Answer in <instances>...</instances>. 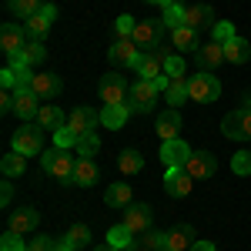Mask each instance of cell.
Here are the masks:
<instances>
[{
  "label": "cell",
  "instance_id": "5",
  "mask_svg": "<svg viewBox=\"0 0 251 251\" xmlns=\"http://www.w3.org/2000/svg\"><path fill=\"white\" fill-rule=\"evenodd\" d=\"M164 30H168V27H164L161 20H137L131 40L137 44L141 54H148V50H157V47H161V34H164Z\"/></svg>",
  "mask_w": 251,
  "mask_h": 251
},
{
  "label": "cell",
  "instance_id": "29",
  "mask_svg": "<svg viewBox=\"0 0 251 251\" xmlns=\"http://www.w3.org/2000/svg\"><path fill=\"white\" fill-rule=\"evenodd\" d=\"M37 124H40V127H47V131L54 134V131H60V127H67V117H64V111H60V107H54V104H50V107H40Z\"/></svg>",
  "mask_w": 251,
  "mask_h": 251
},
{
  "label": "cell",
  "instance_id": "35",
  "mask_svg": "<svg viewBox=\"0 0 251 251\" xmlns=\"http://www.w3.org/2000/svg\"><path fill=\"white\" fill-rule=\"evenodd\" d=\"M7 10L20 20H30L40 10V0H7Z\"/></svg>",
  "mask_w": 251,
  "mask_h": 251
},
{
  "label": "cell",
  "instance_id": "3",
  "mask_svg": "<svg viewBox=\"0 0 251 251\" xmlns=\"http://www.w3.org/2000/svg\"><path fill=\"white\" fill-rule=\"evenodd\" d=\"M221 134L231 141H251V111L248 107H234L221 117Z\"/></svg>",
  "mask_w": 251,
  "mask_h": 251
},
{
  "label": "cell",
  "instance_id": "44",
  "mask_svg": "<svg viewBox=\"0 0 251 251\" xmlns=\"http://www.w3.org/2000/svg\"><path fill=\"white\" fill-rule=\"evenodd\" d=\"M134 27H137V20L131 17V14H121V17L114 20V30H117V37H131V34H134Z\"/></svg>",
  "mask_w": 251,
  "mask_h": 251
},
{
  "label": "cell",
  "instance_id": "25",
  "mask_svg": "<svg viewBox=\"0 0 251 251\" xmlns=\"http://www.w3.org/2000/svg\"><path fill=\"white\" fill-rule=\"evenodd\" d=\"M97 177H100V171H97L94 157H77V168H74V184H77V188H91V184H97Z\"/></svg>",
  "mask_w": 251,
  "mask_h": 251
},
{
  "label": "cell",
  "instance_id": "13",
  "mask_svg": "<svg viewBox=\"0 0 251 251\" xmlns=\"http://www.w3.org/2000/svg\"><path fill=\"white\" fill-rule=\"evenodd\" d=\"M184 171L191 174L194 181H204V177H211V174L218 171V157H214L211 151H194V154L188 157V164H184Z\"/></svg>",
  "mask_w": 251,
  "mask_h": 251
},
{
  "label": "cell",
  "instance_id": "33",
  "mask_svg": "<svg viewBox=\"0 0 251 251\" xmlns=\"http://www.w3.org/2000/svg\"><path fill=\"white\" fill-rule=\"evenodd\" d=\"M117 168H121L124 174H137L141 168H144V157H141V151H134V148H124L121 157H117Z\"/></svg>",
  "mask_w": 251,
  "mask_h": 251
},
{
  "label": "cell",
  "instance_id": "31",
  "mask_svg": "<svg viewBox=\"0 0 251 251\" xmlns=\"http://www.w3.org/2000/svg\"><path fill=\"white\" fill-rule=\"evenodd\" d=\"M0 171H3V177H20V174L27 171V157L17 154V151L3 154V161H0Z\"/></svg>",
  "mask_w": 251,
  "mask_h": 251
},
{
  "label": "cell",
  "instance_id": "2",
  "mask_svg": "<svg viewBox=\"0 0 251 251\" xmlns=\"http://www.w3.org/2000/svg\"><path fill=\"white\" fill-rule=\"evenodd\" d=\"M188 94L198 104H214L221 97V84H218V77H214L211 71H201V74H191L188 77Z\"/></svg>",
  "mask_w": 251,
  "mask_h": 251
},
{
  "label": "cell",
  "instance_id": "23",
  "mask_svg": "<svg viewBox=\"0 0 251 251\" xmlns=\"http://www.w3.org/2000/svg\"><path fill=\"white\" fill-rule=\"evenodd\" d=\"M184 24L194 27V30H201V27H214L218 20H214V10L208 3H194V7H188V14H184Z\"/></svg>",
  "mask_w": 251,
  "mask_h": 251
},
{
  "label": "cell",
  "instance_id": "39",
  "mask_svg": "<svg viewBox=\"0 0 251 251\" xmlns=\"http://www.w3.org/2000/svg\"><path fill=\"white\" fill-rule=\"evenodd\" d=\"M27 248H30V245H27L17 231L7 228V234H0V251H27Z\"/></svg>",
  "mask_w": 251,
  "mask_h": 251
},
{
  "label": "cell",
  "instance_id": "55",
  "mask_svg": "<svg viewBox=\"0 0 251 251\" xmlns=\"http://www.w3.org/2000/svg\"><path fill=\"white\" fill-rule=\"evenodd\" d=\"M57 251H74V248H67V245H64V241H60V245H57Z\"/></svg>",
  "mask_w": 251,
  "mask_h": 251
},
{
  "label": "cell",
  "instance_id": "16",
  "mask_svg": "<svg viewBox=\"0 0 251 251\" xmlns=\"http://www.w3.org/2000/svg\"><path fill=\"white\" fill-rule=\"evenodd\" d=\"M137 54H141V50H137V44L131 37H117L114 44H111V50H107V60H111L114 67H131L137 60Z\"/></svg>",
  "mask_w": 251,
  "mask_h": 251
},
{
  "label": "cell",
  "instance_id": "26",
  "mask_svg": "<svg viewBox=\"0 0 251 251\" xmlns=\"http://www.w3.org/2000/svg\"><path fill=\"white\" fill-rule=\"evenodd\" d=\"M171 44L177 47V54H188V50H198L201 47V40H198V30L194 27H177V30H171Z\"/></svg>",
  "mask_w": 251,
  "mask_h": 251
},
{
  "label": "cell",
  "instance_id": "51",
  "mask_svg": "<svg viewBox=\"0 0 251 251\" xmlns=\"http://www.w3.org/2000/svg\"><path fill=\"white\" fill-rule=\"evenodd\" d=\"M171 80H174V77H168V74H157V77H154V87L161 91V94H164V91L171 87Z\"/></svg>",
  "mask_w": 251,
  "mask_h": 251
},
{
  "label": "cell",
  "instance_id": "48",
  "mask_svg": "<svg viewBox=\"0 0 251 251\" xmlns=\"http://www.w3.org/2000/svg\"><path fill=\"white\" fill-rule=\"evenodd\" d=\"M54 154H57V148H47L44 154H40V171L50 174V168H54Z\"/></svg>",
  "mask_w": 251,
  "mask_h": 251
},
{
  "label": "cell",
  "instance_id": "22",
  "mask_svg": "<svg viewBox=\"0 0 251 251\" xmlns=\"http://www.w3.org/2000/svg\"><path fill=\"white\" fill-rule=\"evenodd\" d=\"M30 87H34V94L40 97V100H50V97L60 94V77L57 74H34V80H30Z\"/></svg>",
  "mask_w": 251,
  "mask_h": 251
},
{
  "label": "cell",
  "instance_id": "40",
  "mask_svg": "<svg viewBox=\"0 0 251 251\" xmlns=\"http://www.w3.org/2000/svg\"><path fill=\"white\" fill-rule=\"evenodd\" d=\"M231 171L241 174V177H248L251 174V151H234L231 154Z\"/></svg>",
  "mask_w": 251,
  "mask_h": 251
},
{
  "label": "cell",
  "instance_id": "27",
  "mask_svg": "<svg viewBox=\"0 0 251 251\" xmlns=\"http://www.w3.org/2000/svg\"><path fill=\"white\" fill-rule=\"evenodd\" d=\"M184 14H188V7H184L181 0H171V3L161 7V24H164L168 30H177V27H184Z\"/></svg>",
  "mask_w": 251,
  "mask_h": 251
},
{
  "label": "cell",
  "instance_id": "54",
  "mask_svg": "<svg viewBox=\"0 0 251 251\" xmlns=\"http://www.w3.org/2000/svg\"><path fill=\"white\" fill-rule=\"evenodd\" d=\"M144 3H157V7H164V3H171V0H144Z\"/></svg>",
  "mask_w": 251,
  "mask_h": 251
},
{
  "label": "cell",
  "instance_id": "43",
  "mask_svg": "<svg viewBox=\"0 0 251 251\" xmlns=\"http://www.w3.org/2000/svg\"><path fill=\"white\" fill-rule=\"evenodd\" d=\"M164 241H168V231H144V248L148 251H164Z\"/></svg>",
  "mask_w": 251,
  "mask_h": 251
},
{
  "label": "cell",
  "instance_id": "6",
  "mask_svg": "<svg viewBox=\"0 0 251 251\" xmlns=\"http://www.w3.org/2000/svg\"><path fill=\"white\" fill-rule=\"evenodd\" d=\"M168 47H157V50H148V54H137V60L131 64V71H134L137 77L144 80H154L157 74H164V60H168Z\"/></svg>",
  "mask_w": 251,
  "mask_h": 251
},
{
  "label": "cell",
  "instance_id": "30",
  "mask_svg": "<svg viewBox=\"0 0 251 251\" xmlns=\"http://www.w3.org/2000/svg\"><path fill=\"white\" fill-rule=\"evenodd\" d=\"M164 100H168V107H174V111H177L184 100H191V94H188V80H184V77H174L171 87L164 91Z\"/></svg>",
  "mask_w": 251,
  "mask_h": 251
},
{
  "label": "cell",
  "instance_id": "57",
  "mask_svg": "<svg viewBox=\"0 0 251 251\" xmlns=\"http://www.w3.org/2000/svg\"><path fill=\"white\" fill-rule=\"evenodd\" d=\"M27 251H30V248H27Z\"/></svg>",
  "mask_w": 251,
  "mask_h": 251
},
{
  "label": "cell",
  "instance_id": "8",
  "mask_svg": "<svg viewBox=\"0 0 251 251\" xmlns=\"http://www.w3.org/2000/svg\"><path fill=\"white\" fill-rule=\"evenodd\" d=\"M97 94H100L104 104H127L131 87H127V80L121 77V74H104V77H100V87H97Z\"/></svg>",
  "mask_w": 251,
  "mask_h": 251
},
{
  "label": "cell",
  "instance_id": "10",
  "mask_svg": "<svg viewBox=\"0 0 251 251\" xmlns=\"http://www.w3.org/2000/svg\"><path fill=\"white\" fill-rule=\"evenodd\" d=\"M194 151L188 148V141L184 137H174V141H161V161H164V168H184L188 164V157Z\"/></svg>",
  "mask_w": 251,
  "mask_h": 251
},
{
  "label": "cell",
  "instance_id": "21",
  "mask_svg": "<svg viewBox=\"0 0 251 251\" xmlns=\"http://www.w3.org/2000/svg\"><path fill=\"white\" fill-rule=\"evenodd\" d=\"M127 114H134L127 104H104V107H100V124L111 127V131H117V127L127 124Z\"/></svg>",
  "mask_w": 251,
  "mask_h": 251
},
{
  "label": "cell",
  "instance_id": "36",
  "mask_svg": "<svg viewBox=\"0 0 251 251\" xmlns=\"http://www.w3.org/2000/svg\"><path fill=\"white\" fill-rule=\"evenodd\" d=\"M131 241H134V231H131L124 221H121V225H114V228L107 231V245H114V248H127Z\"/></svg>",
  "mask_w": 251,
  "mask_h": 251
},
{
  "label": "cell",
  "instance_id": "56",
  "mask_svg": "<svg viewBox=\"0 0 251 251\" xmlns=\"http://www.w3.org/2000/svg\"><path fill=\"white\" fill-rule=\"evenodd\" d=\"M245 107H248V111H251V97H248V104H245Z\"/></svg>",
  "mask_w": 251,
  "mask_h": 251
},
{
  "label": "cell",
  "instance_id": "42",
  "mask_svg": "<svg viewBox=\"0 0 251 251\" xmlns=\"http://www.w3.org/2000/svg\"><path fill=\"white\" fill-rule=\"evenodd\" d=\"M231 37H238V34H234V24H228V20H218L211 27V40H218V44H228Z\"/></svg>",
  "mask_w": 251,
  "mask_h": 251
},
{
  "label": "cell",
  "instance_id": "45",
  "mask_svg": "<svg viewBox=\"0 0 251 251\" xmlns=\"http://www.w3.org/2000/svg\"><path fill=\"white\" fill-rule=\"evenodd\" d=\"M54 148H77V134H74L71 127L54 131Z\"/></svg>",
  "mask_w": 251,
  "mask_h": 251
},
{
  "label": "cell",
  "instance_id": "32",
  "mask_svg": "<svg viewBox=\"0 0 251 251\" xmlns=\"http://www.w3.org/2000/svg\"><path fill=\"white\" fill-rule=\"evenodd\" d=\"M104 201H107V208H127L134 198H131V188L127 184H111L107 194H104Z\"/></svg>",
  "mask_w": 251,
  "mask_h": 251
},
{
  "label": "cell",
  "instance_id": "20",
  "mask_svg": "<svg viewBox=\"0 0 251 251\" xmlns=\"http://www.w3.org/2000/svg\"><path fill=\"white\" fill-rule=\"evenodd\" d=\"M194 245V228L191 225H177L168 231V241H164V251H191Z\"/></svg>",
  "mask_w": 251,
  "mask_h": 251
},
{
  "label": "cell",
  "instance_id": "7",
  "mask_svg": "<svg viewBox=\"0 0 251 251\" xmlns=\"http://www.w3.org/2000/svg\"><path fill=\"white\" fill-rule=\"evenodd\" d=\"M124 225L134 234L151 231V228H154V208H151V204H141V201H131V204L124 208Z\"/></svg>",
  "mask_w": 251,
  "mask_h": 251
},
{
  "label": "cell",
  "instance_id": "4",
  "mask_svg": "<svg viewBox=\"0 0 251 251\" xmlns=\"http://www.w3.org/2000/svg\"><path fill=\"white\" fill-rule=\"evenodd\" d=\"M157 94H161V91L154 87V80L137 77L134 84H131V97H127V107H131L134 114H148V111H154Z\"/></svg>",
  "mask_w": 251,
  "mask_h": 251
},
{
  "label": "cell",
  "instance_id": "50",
  "mask_svg": "<svg viewBox=\"0 0 251 251\" xmlns=\"http://www.w3.org/2000/svg\"><path fill=\"white\" fill-rule=\"evenodd\" d=\"M10 198H14V184H10V181H3V188H0V204L7 208V204H10Z\"/></svg>",
  "mask_w": 251,
  "mask_h": 251
},
{
  "label": "cell",
  "instance_id": "47",
  "mask_svg": "<svg viewBox=\"0 0 251 251\" xmlns=\"http://www.w3.org/2000/svg\"><path fill=\"white\" fill-rule=\"evenodd\" d=\"M30 251H57V241H50V238L37 234V238L30 241Z\"/></svg>",
  "mask_w": 251,
  "mask_h": 251
},
{
  "label": "cell",
  "instance_id": "37",
  "mask_svg": "<svg viewBox=\"0 0 251 251\" xmlns=\"http://www.w3.org/2000/svg\"><path fill=\"white\" fill-rule=\"evenodd\" d=\"M77 157H94L97 151H100V137H97V131H91V134H84V137H77Z\"/></svg>",
  "mask_w": 251,
  "mask_h": 251
},
{
  "label": "cell",
  "instance_id": "49",
  "mask_svg": "<svg viewBox=\"0 0 251 251\" xmlns=\"http://www.w3.org/2000/svg\"><path fill=\"white\" fill-rule=\"evenodd\" d=\"M0 111L3 114H14V91H3L0 94Z\"/></svg>",
  "mask_w": 251,
  "mask_h": 251
},
{
  "label": "cell",
  "instance_id": "24",
  "mask_svg": "<svg viewBox=\"0 0 251 251\" xmlns=\"http://www.w3.org/2000/svg\"><path fill=\"white\" fill-rule=\"evenodd\" d=\"M37 225H40V214L34 208H20V211L10 214V231H17V234H30Z\"/></svg>",
  "mask_w": 251,
  "mask_h": 251
},
{
  "label": "cell",
  "instance_id": "19",
  "mask_svg": "<svg viewBox=\"0 0 251 251\" xmlns=\"http://www.w3.org/2000/svg\"><path fill=\"white\" fill-rule=\"evenodd\" d=\"M181 111H174V107H168L164 114H157V137L161 141H174V137H181Z\"/></svg>",
  "mask_w": 251,
  "mask_h": 251
},
{
  "label": "cell",
  "instance_id": "53",
  "mask_svg": "<svg viewBox=\"0 0 251 251\" xmlns=\"http://www.w3.org/2000/svg\"><path fill=\"white\" fill-rule=\"evenodd\" d=\"M94 251H121V248H114V245H107V241H104V245H100V248H94Z\"/></svg>",
  "mask_w": 251,
  "mask_h": 251
},
{
  "label": "cell",
  "instance_id": "17",
  "mask_svg": "<svg viewBox=\"0 0 251 251\" xmlns=\"http://www.w3.org/2000/svg\"><path fill=\"white\" fill-rule=\"evenodd\" d=\"M24 44H27V27L7 20V24L0 27V50H3V54H17V50H24Z\"/></svg>",
  "mask_w": 251,
  "mask_h": 251
},
{
  "label": "cell",
  "instance_id": "1",
  "mask_svg": "<svg viewBox=\"0 0 251 251\" xmlns=\"http://www.w3.org/2000/svg\"><path fill=\"white\" fill-rule=\"evenodd\" d=\"M10 148L24 157H34V154H44V127L40 124H24L14 131V141Z\"/></svg>",
  "mask_w": 251,
  "mask_h": 251
},
{
  "label": "cell",
  "instance_id": "28",
  "mask_svg": "<svg viewBox=\"0 0 251 251\" xmlns=\"http://www.w3.org/2000/svg\"><path fill=\"white\" fill-rule=\"evenodd\" d=\"M225 60H231V64H248L251 60V44L245 37H231L225 44Z\"/></svg>",
  "mask_w": 251,
  "mask_h": 251
},
{
  "label": "cell",
  "instance_id": "18",
  "mask_svg": "<svg viewBox=\"0 0 251 251\" xmlns=\"http://www.w3.org/2000/svg\"><path fill=\"white\" fill-rule=\"evenodd\" d=\"M194 57H198V67L201 71H211L218 64H225V44H218V40H208V44H201L198 50H194Z\"/></svg>",
  "mask_w": 251,
  "mask_h": 251
},
{
  "label": "cell",
  "instance_id": "46",
  "mask_svg": "<svg viewBox=\"0 0 251 251\" xmlns=\"http://www.w3.org/2000/svg\"><path fill=\"white\" fill-rule=\"evenodd\" d=\"M0 84H3V91H14V87L20 84L17 71H14V67H3V71H0Z\"/></svg>",
  "mask_w": 251,
  "mask_h": 251
},
{
  "label": "cell",
  "instance_id": "12",
  "mask_svg": "<svg viewBox=\"0 0 251 251\" xmlns=\"http://www.w3.org/2000/svg\"><path fill=\"white\" fill-rule=\"evenodd\" d=\"M194 188V177L184 168H168L164 171V191L171 194V198H188Z\"/></svg>",
  "mask_w": 251,
  "mask_h": 251
},
{
  "label": "cell",
  "instance_id": "38",
  "mask_svg": "<svg viewBox=\"0 0 251 251\" xmlns=\"http://www.w3.org/2000/svg\"><path fill=\"white\" fill-rule=\"evenodd\" d=\"M87 241H91V228H87V225H74V228L67 231V238H64V245H67V248H74V251L84 248Z\"/></svg>",
  "mask_w": 251,
  "mask_h": 251
},
{
  "label": "cell",
  "instance_id": "52",
  "mask_svg": "<svg viewBox=\"0 0 251 251\" xmlns=\"http://www.w3.org/2000/svg\"><path fill=\"white\" fill-rule=\"evenodd\" d=\"M191 251H218V248H214L211 241H194V245H191Z\"/></svg>",
  "mask_w": 251,
  "mask_h": 251
},
{
  "label": "cell",
  "instance_id": "15",
  "mask_svg": "<svg viewBox=\"0 0 251 251\" xmlns=\"http://www.w3.org/2000/svg\"><path fill=\"white\" fill-rule=\"evenodd\" d=\"M97 124H100V114H97L94 107H74V111H71V117H67V127H71L77 137L91 134Z\"/></svg>",
  "mask_w": 251,
  "mask_h": 251
},
{
  "label": "cell",
  "instance_id": "9",
  "mask_svg": "<svg viewBox=\"0 0 251 251\" xmlns=\"http://www.w3.org/2000/svg\"><path fill=\"white\" fill-rule=\"evenodd\" d=\"M14 114H17L20 121H30V117L40 114V97L34 94L30 84H17V87H14Z\"/></svg>",
  "mask_w": 251,
  "mask_h": 251
},
{
  "label": "cell",
  "instance_id": "41",
  "mask_svg": "<svg viewBox=\"0 0 251 251\" xmlns=\"http://www.w3.org/2000/svg\"><path fill=\"white\" fill-rule=\"evenodd\" d=\"M184 54H168V60H164V74L168 77H184Z\"/></svg>",
  "mask_w": 251,
  "mask_h": 251
},
{
  "label": "cell",
  "instance_id": "14",
  "mask_svg": "<svg viewBox=\"0 0 251 251\" xmlns=\"http://www.w3.org/2000/svg\"><path fill=\"white\" fill-rule=\"evenodd\" d=\"M77 151H71V148H57V154H54V168L50 174L57 177L60 184H74V168H77Z\"/></svg>",
  "mask_w": 251,
  "mask_h": 251
},
{
  "label": "cell",
  "instance_id": "34",
  "mask_svg": "<svg viewBox=\"0 0 251 251\" xmlns=\"http://www.w3.org/2000/svg\"><path fill=\"white\" fill-rule=\"evenodd\" d=\"M24 57H27L30 67L44 64V60H47V47H44V40H40V37H27V44H24Z\"/></svg>",
  "mask_w": 251,
  "mask_h": 251
},
{
  "label": "cell",
  "instance_id": "11",
  "mask_svg": "<svg viewBox=\"0 0 251 251\" xmlns=\"http://www.w3.org/2000/svg\"><path fill=\"white\" fill-rule=\"evenodd\" d=\"M54 17H57V7H54V3H40L37 14H34L30 20H24L27 37H40V40H44V34L54 27Z\"/></svg>",
  "mask_w": 251,
  "mask_h": 251
}]
</instances>
